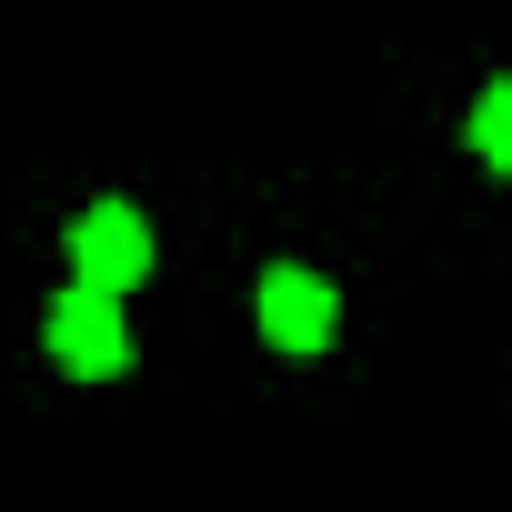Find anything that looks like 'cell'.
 <instances>
[{
	"instance_id": "obj_1",
	"label": "cell",
	"mask_w": 512,
	"mask_h": 512,
	"mask_svg": "<svg viewBox=\"0 0 512 512\" xmlns=\"http://www.w3.org/2000/svg\"><path fill=\"white\" fill-rule=\"evenodd\" d=\"M151 272V221L131 211V201H91L81 221H71V282H91V292H131Z\"/></svg>"
},
{
	"instance_id": "obj_2",
	"label": "cell",
	"mask_w": 512,
	"mask_h": 512,
	"mask_svg": "<svg viewBox=\"0 0 512 512\" xmlns=\"http://www.w3.org/2000/svg\"><path fill=\"white\" fill-rule=\"evenodd\" d=\"M51 362H61V372H81V382H111V372L131 362L121 302H111V292H91V282H71V292L51 302Z\"/></svg>"
},
{
	"instance_id": "obj_3",
	"label": "cell",
	"mask_w": 512,
	"mask_h": 512,
	"mask_svg": "<svg viewBox=\"0 0 512 512\" xmlns=\"http://www.w3.org/2000/svg\"><path fill=\"white\" fill-rule=\"evenodd\" d=\"M342 332V292L322 282V272H262V342H282V352H322Z\"/></svg>"
},
{
	"instance_id": "obj_4",
	"label": "cell",
	"mask_w": 512,
	"mask_h": 512,
	"mask_svg": "<svg viewBox=\"0 0 512 512\" xmlns=\"http://www.w3.org/2000/svg\"><path fill=\"white\" fill-rule=\"evenodd\" d=\"M472 151H482L492 171H512V81H492V91L472 101Z\"/></svg>"
}]
</instances>
